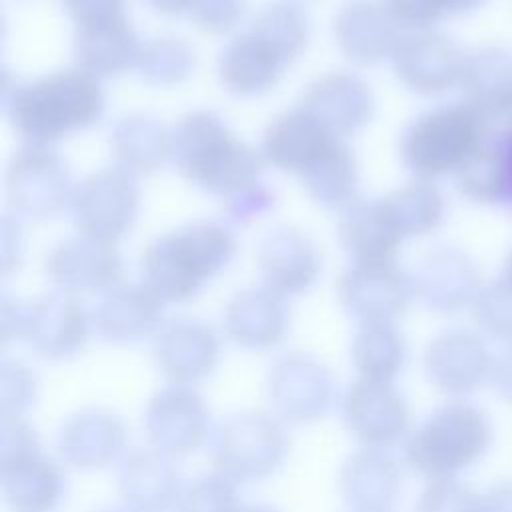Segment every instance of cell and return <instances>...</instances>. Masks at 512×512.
<instances>
[{
    "instance_id": "cell-1",
    "label": "cell",
    "mask_w": 512,
    "mask_h": 512,
    "mask_svg": "<svg viewBox=\"0 0 512 512\" xmlns=\"http://www.w3.org/2000/svg\"><path fill=\"white\" fill-rule=\"evenodd\" d=\"M106 108L100 80L80 68L4 84L2 110L26 144H50L94 126Z\"/></svg>"
},
{
    "instance_id": "cell-2",
    "label": "cell",
    "mask_w": 512,
    "mask_h": 512,
    "mask_svg": "<svg viewBox=\"0 0 512 512\" xmlns=\"http://www.w3.org/2000/svg\"><path fill=\"white\" fill-rule=\"evenodd\" d=\"M236 254L234 234L216 220H194L154 238L142 254V282L164 302L196 298Z\"/></svg>"
},
{
    "instance_id": "cell-3",
    "label": "cell",
    "mask_w": 512,
    "mask_h": 512,
    "mask_svg": "<svg viewBox=\"0 0 512 512\" xmlns=\"http://www.w3.org/2000/svg\"><path fill=\"white\" fill-rule=\"evenodd\" d=\"M170 160L196 188L226 198L260 180L264 156L246 144L216 112L194 110L170 130Z\"/></svg>"
},
{
    "instance_id": "cell-4",
    "label": "cell",
    "mask_w": 512,
    "mask_h": 512,
    "mask_svg": "<svg viewBox=\"0 0 512 512\" xmlns=\"http://www.w3.org/2000/svg\"><path fill=\"white\" fill-rule=\"evenodd\" d=\"M492 444L490 414L468 398H448L412 426L402 442V462L426 482L460 478Z\"/></svg>"
},
{
    "instance_id": "cell-5",
    "label": "cell",
    "mask_w": 512,
    "mask_h": 512,
    "mask_svg": "<svg viewBox=\"0 0 512 512\" xmlns=\"http://www.w3.org/2000/svg\"><path fill=\"white\" fill-rule=\"evenodd\" d=\"M488 130L490 124L462 100L428 108L400 136L402 164L420 180L456 176Z\"/></svg>"
},
{
    "instance_id": "cell-6",
    "label": "cell",
    "mask_w": 512,
    "mask_h": 512,
    "mask_svg": "<svg viewBox=\"0 0 512 512\" xmlns=\"http://www.w3.org/2000/svg\"><path fill=\"white\" fill-rule=\"evenodd\" d=\"M0 490L10 512H56L66 498L62 462L42 452L24 416H2Z\"/></svg>"
},
{
    "instance_id": "cell-7",
    "label": "cell",
    "mask_w": 512,
    "mask_h": 512,
    "mask_svg": "<svg viewBox=\"0 0 512 512\" xmlns=\"http://www.w3.org/2000/svg\"><path fill=\"white\" fill-rule=\"evenodd\" d=\"M208 452L214 472L234 484L262 482L284 466L290 434L270 410H242L214 426Z\"/></svg>"
},
{
    "instance_id": "cell-8",
    "label": "cell",
    "mask_w": 512,
    "mask_h": 512,
    "mask_svg": "<svg viewBox=\"0 0 512 512\" xmlns=\"http://www.w3.org/2000/svg\"><path fill=\"white\" fill-rule=\"evenodd\" d=\"M270 412L286 424H312L338 406V386L330 368L308 352L278 356L264 382Z\"/></svg>"
},
{
    "instance_id": "cell-9",
    "label": "cell",
    "mask_w": 512,
    "mask_h": 512,
    "mask_svg": "<svg viewBox=\"0 0 512 512\" xmlns=\"http://www.w3.org/2000/svg\"><path fill=\"white\" fill-rule=\"evenodd\" d=\"M68 206L78 234L116 244L132 230L138 216L136 176L120 166L96 170L74 186Z\"/></svg>"
},
{
    "instance_id": "cell-10",
    "label": "cell",
    "mask_w": 512,
    "mask_h": 512,
    "mask_svg": "<svg viewBox=\"0 0 512 512\" xmlns=\"http://www.w3.org/2000/svg\"><path fill=\"white\" fill-rule=\"evenodd\" d=\"M6 198L14 214L44 220L62 212L72 198L66 160L50 144H24L6 166Z\"/></svg>"
},
{
    "instance_id": "cell-11",
    "label": "cell",
    "mask_w": 512,
    "mask_h": 512,
    "mask_svg": "<svg viewBox=\"0 0 512 512\" xmlns=\"http://www.w3.org/2000/svg\"><path fill=\"white\" fill-rule=\"evenodd\" d=\"M336 408L360 448L390 450L412 430L410 404L394 382L356 378L340 394Z\"/></svg>"
},
{
    "instance_id": "cell-12",
    "label": "cell",
    "mask_w": 512,
    "mask_h": 512,
    "mask_svg": "<svg viewBox=\"0 0 512 512\" xmlns=\"http://www.w3.org/2000/svg\"><path fill=\"white\" fill-rule=\"evenodd\" d=\"M142 426L152 450L182 458L210 442L214 424L204 398L194 386L166 384L146 402Z\"/></svg>"
},
{
    "instance_id": "cell-13",
    "label": "cell",
    "mask_w": 512,
    "mask_h": 512,
    "mask_svg": "<svg viewBox=\"0 0 512 512\" xmlns=\"http://www.w3.org/2000/svg\"><path fill=\"white\" fill-rule=\"evenodd\" d=\"M494 352L476 328H446L424 348L422 370L434 390L468 398L490 384Z\"/></svg>"
},
{
    "instance_id": "cell-14",
    "label": "cell",
    "mask_w": 512,
    "mask_h": 512,
    "mask_svg": "<svg viewBox=\"0 0 512 512\" xmlns=\"http://www.w3.org/2000/svg\"><path fill=\"white\" fill-rule=\"evenodd\" d=\"M336 296L358 324L396 322L416 300L412 274L398 262H354L338 278Z\"/></svg>"
},
{
    "instance_id": "cell-15",
    "label": "cell",
    "mask_w": 512,
    "mask_h": 512,
    "mask_svg": "<svg viewBox=\"0 0 512 512\" xmlns=\"http://www.w3.org/2000/svg\"><path fill=\"white\" fill-rule=\"evenodd\" d=\"M464 58L456 40L430 28L404 34L390 60L396 80L408 92L436 98L460 86Z\"/></svg>"
},
{
    "instance_id": "cell-16",
    "label": "cell",
    "mask_w": 512,
    "mask_h": 512,
    "mask_svg": "<svg viewBox=\"0 0 512 512\" xmlns=\"http://www.w3.org/2000/svg\"><path fill=\"white\" fill-rule=\"evenodd\" d=\"M92 332V312L76 296L58 290L26 304L20 342L44 360L62 362L78 356Z\"/></svg>"
},
{
    "instance_id": "cell-17",
    "label": "cell",
    "mask_w": 512,
    "mask_h": 512,
    "mask_svg": "<svg viewBox=\"0 0 512 512\" xmlns=\"http://www.w3.org/2000/svg\"><path fill=\"white\" fill-rule=\"evenodd\" d=\"M220 338L198 318L166 320L152 338V362L166 384L196 386L220 364Z\"/></svg>"
},
{
    "instance_id": "cell-18",
    "label": "cell",
    "mask_w": 512,
    "mask_h": 512,
    "mask_svg": "<svg viewBox=\"0 0 512 512\" xmlns=\"http://www.w3.org/2000/svg\"><path fill=\"white\" fill-rule=\"evenodd\" d=\"M416 300L432 314L452 316L470 310L484 286L476 260L454 246L428 252L412 274Z\"/></svg>"
},
{
    "instance_id": "cell-19",
    "label": "cell",
    "mask_w": 512,
    "mask_h": 512,
    "mask_svg": "<svg viewBox=\"0 0 512 512\" xmlns=\"http://www.w3.org/2000/svg\"><path fill=\"white\" fill-rule=\"evenodd\" d=\"M50 282L66 294L108 292L118 286L124 262L114 244L90 236H74L58 242L44 260Z\"/></svg>"
},
{
    "instance_id": "cell-20",
    "label": "cell",
    "mask_w": 512,
    "mask_h": 512,
    "mask_svg": "<svg viewBox=\"0 0 512 512\" xmlns=\"http://www.w3.org/2000/svg\"><path fill=\"white\" fill-rule=\"evenodd\" d=\"M128 430L124 420L106 408H84L70 414L58 428V460L76 470H102L126 456Z\"/></svg>"
},
{
    "instance_id": "cell-21",
    "label": "cell",
    "mask_w": 512,
    "mask_h": 512,
    "mask_svg": "<svg viewBox=\"0 0 512 512\" xmlns=\"http://www.w3.org/2000/svg\"><path fill=\"white\" fill-rule=\"evenodd\" d=\"M298 106L340 138L360 132L376 114L372 88L360 76L346 70L318 76L308 84Z\"/></svg>"
},
{
    "instance_id": "cell-22",
    "label": "cell",
    "mask_w": 512,
    "mask_h": 512,
    "mask_svg": "<svg viewBox=\"0 0 512 512\" xmlns=\"http://www.w3.org/2000/svg\"><path fill=\"white\" fill-rule=\"evenodd\" d=\"M172 458L152 450H132L118 462L116 492L128 512H174L184 492Z\"/></svg>"
},
{
    "instance_id": "cell-23",
    "label": "cell",
    "mask_w": 512,
    "mask_h": 512,
    "mask_svg": "<svg viewBox=\"0 0 512 512\" xmlns=\"http://www.w3.org/2000/svg\"><path fill=\"white\" fill-rule=\"evenodd\" d=\"M164 300L144 282L118 284L102 294L92 312L94 332L108 344L128 346L154 338L162 328Z\"/></svg>"
},
{
    "instance_id": "cell-24",
    "label": "cell",
    "mask_w": 512,
    "mask_h": 512,
    "mask_svg": "<svg viewBox=\"0 0 512 512\" xmlns=\"http://www.w3.org/2000/svg\"><path fill=\"white\" fill-rule=\"evenodd\" d=\"M336 488L350 512H390L402 492V464L388 450L358 448L342 462Z\"/></svg>"
},
{
    "instance_id": "cell-25",
    "label": "cell",
    "mask_w": 512,
    "mask_h": 512,
    "mask_svg": "<svg viewBox=\"0 0 512 512\" xmlns=\"http://www.w3.org/2000/svg\"><path fill=\"white\" fill-rule=\"evenodd\" d=\"M340 140L300 106L276 116L262 134L260 152L266 162L298 180L314 168Z\"/></svg>"
},
{
    "instance_id": "cell-26",
    "label": "cell",
    "mask_w": 512,
    "mask_h": 512,
    "mask_svg": "<svg viewBox=\"0 0 512 512\" xmlns=\"http://www.w3.org/2000/svg\"><path fill=\"white\" fill-rule=\"evenodd\" d=\"M256 258L264 286L282 298L308 292L322 268L316 244L294 226L270 230L260 240Z\"/></svg>"
},
{
    "instance_id": "cell-27",
    "label": "cell",
    "mask_w": 512,
    "mask_h": 512,
    "mask_svg": "<svg viewBox=\"0 0 512 512\" xmlns=\"http://www.w3.org/2000/svg\"><path fill=\"white\" fill-rule=\"evenodd\" d=\"M402 28L384 0H348L334 16V38L340 52L358 66L392 58Z\"/></svg>"
},
{
    "instance_id": "cell-28",
    "label": "cell",
    "mask_w": 512,
    "mask_h": 512,
    "mask_svg": "<svg viewBox=\"0 0 512 512\" xmlns=\"http://www.w3.org/2000/svg\"><path fill=\"white\" fill-rule=\"evenodd\" d=\"M290 330L286 298L262 288L236 292L224 308V332L230 342L250 352H268L280 346Z\"/></svg>"
},
{
    "instance_id": "cell-29",
    "label": "cell",
    "mask_w": 512,
    "mask_h": 512,
    "mask_svg": "<svg viewBox=\"0 0 512 512\" xmlns=\"http://www.w3.org/2000/svg\"><path fill=\"white\" fill-rule=\"evenodd\" d=\"M290 60L254 30L234 36L218 56V80L222 88L240 98L260 96L272 90Z\"/></svg>"
},
{
    "instance_id": "cell-30",
    "label": "cell",
    "mask_w": 512,
    "mask_h": 512,
    "mask_svg": "<svg viewBox=\"0 0 512 512\" xmlns=\"http://www.w3.org/2000/svg\"><path fill=\"white\" fill-rule=\"evenodd\" d=\"M462 102L488 124L512 114V52L504 46H478L466 52L460 76Z\"/></svg>"
},
{
    "instance_id": "cell-31",
    "label": "cell",
    "mask_w": 512,
    "mask_h": 512,
    "mask_svg": "<svg viewBox=\"0 0 512 512\" xmlns=\"http://www.w3.org/2000/svg\"><path fill=\"white\" fill-rule=\"evenodd\" d=\"M338 238L354 262H396L406 242L382 198L354 200L338 224Z\"/></svg>"
},
{
    "instance_id": "cell-32",
    "label": "cell",
    "mask_w": 512,
    "mask_h": 512,
    "mask_svg": "<svg viewBox=\"0 0 512 512\" xmlns=\"http://www.w3.org/2000/svg\"><path fill=\"white\" fill-rule=\"evenodd\" d=\"M140 40L128 16L74 28L72 56L76 68L100 78H112L136 66Z\"/></svg>"
},
{
    "instance_id": "cell-33",
    "label": "cell",
    "mask_w": 512,
    "mask_h": 512,
    "mask_svg": "<svg viewBox=\"0 0 512 512\" xmlns=\"http://www.w3.org/2000/svg\"><path fill=\"white\" fill-rule=\"evenodd\" d=\"M118 166L134 176L152 174L170 160L172 140L164 124L150 114L122 116L110 132Z\"/></svg>"
},
{
    "instance_id": "cell-34",
    "label": "cell",
    "mask_w": 512,
    "mask_h": 512,
    "mask_svg": "<svg viewBox=\"0 0 512 512\" xmlns=\"http://www.w3.org/2000/svg\"><path fill=\"white\" fill-rule=\"evenodd\" d=\"M454 180L468 202L498 206L512 196V154L502 142L488 136Z\"/></svg>"
},
{
    "instance_id": "cell-35",
    "label": "cell",
    "mask_w": 512,
    "mask_h": 512,
    "mask_svg": "<svg viewBox=\"0 0 512 512\" xmlns=\"http://www.w3.org/2000/svg\"><path fill=\"white\" fill-rule=\"evenodd\" d=\"M408 344L394 322L360 324L352 344L350 362L358 378L394 382L406 366Z\"/></svg>"
},
{
    "instance_id": "cell-36",
    "label": "cell",
    "mask_w": 512,
    "mask_h": 512,
    "mask_svg": "<svg viewBox=\"0 0 512 512\" xmlns=\"http://www.w3.org/2000/svg\"><path fill=\"white\" fill-rule=\"evenodd\" d=\"M308 196L326 210L348 208L358 192V162L350 146L340 140L314 168L302 178Z\"/></svg>"
},
{
    "instance_id": "cell-37",
    "label": "cell",
    "mask_w": 512,
    "mask_h": 512,
    "mask_svg": "<svg viewBox=\"0 0 512 512\" xmlns=\"http://www.w3.org/2000/svg\"><path fill=\"white\" fill-rule=\"evenodd\" d=\"M404 240L436 232L446 216V200L430 180L414 178L384 196Z\"/></svg>"
},
{
    "instance_id": "cell-38",
    "label": "cell",
    "mask_w": 512,
    "mask_h": 512,
    "mask_svg": "<svg viewBox=\"0 0 512 512\" xmlns=\"http://www.w3.org/2000/svg\"><path fill=\"white\" fill-rule=\"evenodd\" d=\"M134 68L146 84L160 88L178 86L192 76L196 52L178 36H154L140 44Z\"/></svg>"
},
{
    "instance_id": "cell-39",
    "label": "cell",
    "mask_w": 512,
    "mask_h": 512,
    "mask_svg": "<svg viewBox=\"0 0 512 512\" xmlns=\"http://www.w3.org/2000/svg\"><path fill=\"white\" fill-rule=\"evenodd\" d=\"M250 30L274 44L290 64L310 42V18L306 10L292 0H276L262 6L252 20Z\"/></svg>"
},
{
    "instance_id": "cell-40",
    "label": "cell",
    "mask_w": 512,
    "mask_h": 512,
    "mask_svg": "<svg viewBox=\"0 0 512 512\" xmlns=\"http://www.w3.org/2000/svg\"><path fill=\"white\" fill-rule=\"evenodd\" d=\"M476 330L492 342L512 344V286L500 276L484 282L472 308Z\"/></svg>"
},
{
    "instance_id": "cell-41",
    "label": "cell",
    "mask_w": 512,
    "mask_h": 512,
    "mask_svg": "<svg viewBox=\"0 0 512 512\" xmlns=\"http://www.w3.org/2000/svg\"><path fill=\"white\" fill-rule=\"evenodd\" d=\"M238 484L218 472L194 478L184 486L174 512H240Z\"/></svg>"
},
{
    "instance_id": "cell-42",
    "label": "cell",
    "mask_w": 512,
    "mask_h": 512,
    "mask_svg": "<svg viewBox=\"0 0 512 512\" xmlns=\"http://www.w3.org/2000/svg\"><path fill=\"white\" fill-rule=\"evenodd\" d=\"M486 0H384L394 20L406 30H430L450 16L478 10Z\"/></svg>"
},
{
    "instance_id": "cell-43",
    "label": "cell",
    "mask_w": 512,
    "mask_h": 512,
    "mask_svg": "<svg viewBox=\"0 0 512 512\" xmlns=\"http://www.w3.org/2000/svg\"><path fill=\"white\" fill-rule=\"evenodd\" d=\"M416 512H482L480 494L460 478L426 482Z\"/></svg>"
},
{
    "instance_id": "cell-44",
    "label": "cell",
    "mask_w": 512,
    "mask_h": 512,
    "mask_svg": "<svg viewBox=\"0 0 512 512\" xmlns=\"http://www.w3.org/2000/svg\"><path fill=\"white\" fill-rule=\"evenodd\" d=\"M36 374L20 360H2V416H24L36 402Z\"/></svg>"
},
{
    "instance_id": "cell-45",
    "label": "cell",
    "mask_w": 512,
    "mask_h": 512,
    "mask_svg": "<svg viewBox=\"0 0 512 512\" xmlns=\"http://www.w3.org/2000/svg\"><path fill=\"white\" fill-rule=\"evenodd\" d=\"M246 8V0H192L188 16L202 32L226 34L242 22Z\"/></svg>"
},
{
    "instance_id": "cell-46",
    "label": "cell",
    "mask_w": 512,
    "mask_h": 512,
    "mask_svg": "<svg viewBox=\"0 0 512 512\" xmlns=\"http://www.w3.org/2000/svg\"><path fill=\"white\" fill-rule=\"evenodd\" d=\"M224 210L228 214V218L236 224H248L252 220L262 218L264 214H268L274 208L276 196L274 192L260 180L228 194L224 198Z\"/></svg>"
},
{
    "instance_id": "cell-47",
    "label": "cell",
    "mask_w": 512,
    "mask_h": 512,
    "mask_svg": "<svg viewBox=\"0 0 512 512\" xmlns=\"http://www.w3.org/2000/svg\"><path fill=\"white\" fill-rule=\"evenodd\" d=\"M62 8L74 28L128 16L126 0H62Z\"/></svg>"
},
{
    "instance_id": "cell-48",
    "label": "cell",
    "mask_w": 512,
    "mask_h": 512,
    "mask_svg": "<svg viewBox=\"0 0 512 512\" xmlns=\"http://www.w3.org/2000/svg\"><path fill=\"white\" fill-rule=\"evenodd\" d=\"M26 304L24 300L4 294L0 304V324H2V342H20L24 320H26Z\"/></svg>"
},
{
    "instance_id": "cell-49",
    "label": "cell",
    "mask_w": 512,
    "mask_h": 512,
    "mask_svg": "<svg viewBox=\"0 0 512 512\" xmlns=\"http://www.w3.org/2000/svg\"><path fill=\"white\" fill-rule=\"evenodd\" d=\"M22 252V230L20 222L12 218V214H4L2 218V270L10 274L18 262Z\"/></svg>"
},
{
    "instance_id": "cell-50",
    "label": "cell",
    "mask_w": 512,
    "mask_h": 512,
    "mask_svg": "<svg viewBox=\"0 0 512 512\" xmlns=\"http://www.w3.org/2000/svg\"><path fill=\"white\" fill-rule=\"evenodd\" d=\"M490 386L500 398L512 404V344H504L502 350L494 354Z\"/></svg>"
},
{
    "instance_id": "cell-51",
    "label": "cell",
    "mask_w": 512,
    "mask_h": 512,
    "mask_svg": "<svg viewBox=\"0 0 512 512\" xmlns=\"http://www.w3.org/2000/svg\"><path fill=\"white\" fill-rule=\"evenodd\" d=\"M482 512H512V478L490 484L480 494Z\"/></svg>"
},
{
    "instance_id": "cell-52",
    "label": "cell",
    "mask_w": 512,
    "mask_h": 512,
    "mask_svg": "<svg viewBox=\"0 0 512 512\" xmlns=\"http://www.w3.org/2000/svg\"><path fill=\"white\" fill-rule=\"evenodd\" d=\"M154 12L164 16H180L190 10L192 0H144Z\"/></svg>"
},
{
    "instance_id": "cell-53",
    "label": "cell",
    "mask_w": 512,
    "mask_h": 512,
    "mask_svg": "<svg viewBox=\"0 0 512 512\" xmlns=\"http://www.w3.org/2000/svg\"><path fill=\"white\" fill-rule=\"evenodd\" d=\"M500 278H502V280H506V282L512 286V248L508 250V254H506V258H504Z\"/></svg>"
},
{
    "instance_id": "cell-54",
    "label": "cell",
    "mask_w": 512,
    "mask_h": 512,
    "mask_svg": "<svg viewBox=\"0 0 512 512\" xmlns=\"http://www.w3.org/2000/svg\"><path fill=\"white\" fill-rule=\"evenodd\" d=\"M240 512H280V510L268 504H244Z\"/></svg>"
},
{
    "instance_id": "cell-55",
    "label": "cell",
    "mask_w": 512,
    "mask_h": 512,
    "mask_svg": "<svg viewBox=\"0 0 512 512\" xmlns=\"http://www.w3.org/2000/svg\"><path fill=\"white\" fill-rule=\"evenodd\" d=\"M96 512H128L126 508H106V510H96Z\"/></svg>"
}]
</instances>
